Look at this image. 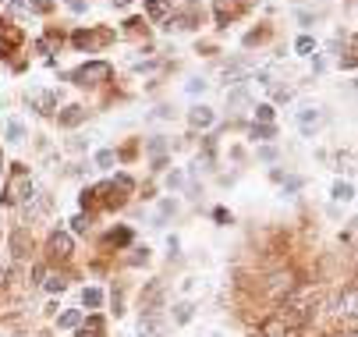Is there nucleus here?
<instances>
[{
    "label": "nucleus",
    "mask_w": 358,
    "mask_h": 337,
    "mask_svg": "<svg viewBox=\"0 0 358 337\" xmlns=\"http://www.w3.org/2000/svg\"><path fill=\"white\" fill-rule=\"evenodd\" d=\"M32 192H36L32 171L22 167V164H15L11 174H8V181H4V206H22V203L32 196Z\"/></svg>",
    "instance_id": "obj_1"
},
{
    "label": "nucleus",
    "mask_w": 358,
    "mask_h": 337,
    "mask_svg": "<svg viewBox=\"0 0 358 337\" xmlns=\"http://www.w3.org/2000/svg\"><path fill=\"white\" fill-rule=\"evenodd\" d=\"M71 224H75V234H85L89 231V217H75Z\"/></svg>",
    "instance_id": "obj_28"
},
{
    "label": "nucleus",
    "mask_w": 358,
    "mask_h": 337,
    "mask_svg": "<svg viewBox=\"0 0 358 337\" xmlns=\"http://www.w3.org/2000/svg\"><path fill=\"white\" fill-rule=\"evenodd\" d=\"M259 157H263L266 164H273V160H277V150H273V146H263V150H259Z\"/></svg>",
    "instance_id": "obj_29"
},
{
    "label": "nucleus",
    "mask_w": 358,
    "mask_h": 337,
    "mask_svg": "<svg viewBox=\"0 0 358 337\" xmlns=\"http://www.w3.org/2000/svg\"><path fill=\"white\" fill-rule=\"evenodd\" d=\"M75 337H103V320H99V316H92Z\"/></svg>",
    "instance_id": "obj_17"
},
{
    "label": "nucleus",
    "mask_w": 358,
    "mask_h": 337,
    "mask_svg": "<svg viewBox=\"0 0 358 337\" xmlns=\"http://www.w3.org/2000/svg\"><path fill=\"white\" fill-rule=\"evenodd\" d=\"M25 4H29L32 11H39V15H46V11H50V0H25Z\"/></svg>",
    "instance_id": "obj_27"
},
{
    "label": "nucleus",
    "mask_w": 358,
    "mask_h": 337,
    "mask_svg": "<svg viewBox=\"0 0 358 337\" xmlns=\"http://www.w3.org/2000/svg\"><path fill=\"white\" fill-rule=\"evenodd\" d=\"M110 4H114V8H128V4H131V0H110Z\"/></svg>",
    "instance_id": "obj_33"
},
{
    "label": "nucleus",
    "mask_w": 358,
    "mask_h": 337,
    "mask_svg": "<svg viewBox=\"0 0 358 337\" xmlns=\"http://www.w3.org/2000/svg\"><path fill=\"white\" fill-rule=\"evenodd\" d=\"M195 316V306L192 302H181V306H174V323H188Z\"/></svg>",
    "instance_id": "obj_19"
},
{
    "label": "nucleus",
    "mask_w": 358,
    "mask_h": 337,
    "mask_svg": "<svg viewBox=\"0 0 358 337\" xmlns=\"http://www.w3.org/2000/svg\"><path fill=\"white\" fill-rule=\"evenodd\" d=\"M68 8H71V11H75V15H82V11H85V8H89V4H85V0H71V4H68Z\"/></svg>",
    "instance_id": "obj_32"
},
{
    "label": "nucleus",
    "mask_w": 358,
    "mask_h": 337,
    "mask_svg": "<svg viewBox=\"0 0 358 337\" xmlns=\"http://www.w3.org/2000/svg\"><path fill=\"white\" fill-rule=\"evenodd\" d=\"M206 85H210V82H202V78H188V85H185V92H192V96H199V92H206Z\"/></svg>",
    "instance_id": "obj_26"
},
{
    "label": "nucleus",
    "mask_w": 358,
    "mask_h": 337,
    "mask_svg": "<svg viewBox=\"0 0 358 337\" xmlns=\"http://www.w3.org/2000/svg\"><path fill=\"white\" fill-rule=\"evenodd\" d=\"M43 284H46V292H50V295H57V292H64V287H68L64 277H46Z\"/></svg>",
    "instance_id": "obj_23"
},
{
    "label": "nucleus",
    "mask_w": 358,
    "mask_h": 337,
    "mask_svg": "<svg viewBox=\"0 0 358 337\" xmlns=\"http://www.w3.org/2000/svg\"><path fill=\"white\" fill-rule=\"evenodd\" d=\"M29 103H32V110H39V114H54L57 110V96L50 92V89H29Z\"/></svg>",
    "instance_id": "obj_3"
},
{
    "label": "nucleus",
    "mask_w": 358,
    "mask_h": 337,
    "mask_svg": "<svg viewBox=\"0 0 358 337\" xmlns=\"http://www.w3.org/2000/svg\"><path fill=\"white\" fill-rule=\"evenodd\" d=\"M294 50H298V54H301V57H309V54H313V50H316V39H309V36H301V39H298V43H294Z\"/></svg>",
    "instance_id": "obj_22"
},
{
    "label": "nucleus",
    "mask_w": 358,
    "mask_h": 337,
    "mask_svg": "<svg viewBox=\"0 0 358 337\" xmlns=\"http://www.w3.org/2000/svg\"><path fill=\"white\" fill-rule=\"evenodd\" d=\"M18 46H22V32L15 25L0 29V54H11V50H18Z\"/></svg>",
    "instance_id": "obj_9"
},
{
    "label": "nucleus",
    "mask_w": 358,
    "mask_h": 337,
    "mask_svg": "<svg viewBox=\"0 0 358 337\" xmlns=\"http://www.w3.org/2000/svg\"><path fill=\"white\" fill-rule=\"evenodd\" d=\"M114 164H117L114 150H99V153H96V167H99V171H110Z\"/></svg>",
    "instance_id": "obj_18"
},
{
    "label": "nucleus",
    "mask_w": 358,
    "mask_h": 337,
    "mask_svg": "<svg viewBox=\"0 0 358 337\" xmlns=\"http://www.w3.org/2000/svg\"><path fill=\"white\" fill-rule=\"evenodd\" d=\"M334 199L337 203H351L355 199V181H334Z\"/></svg>",
    "instance_id": "obj_14"
},
{
    "label": "nucleus",
    "mask_w": 358,
    "mask_h": 337,
    "mask_svg": "<svg viewBox=\"0 0 358 337\" xmlns=\"http://www.w3.org/2000/svg\"><path fill=\"white\" fill-rule=\"evenodd\" d=\"M199 22H202V11H199V8H188V11H178V15L167 22V29H171V32H174V29H178V32H192Z\"/></svg>",
    "instance_id": "obj_5"
},
{
    "label": "nucleus",
    "mask_w": 358,
    "mask_h": 337,
    "mask_svg": "<svg viewBox=\"0 0 358 337\" xmlns=\"http://www.w3.org/2000/svg\"><path fill=\"white\" fill-rule=\"evenodd\" d=\"M294 18H298V22H301V25H305V29H309V25H313V15H309V11H298V15H294Z\"/></svg>",
    "instance_id": "obj_31"
},
{
    "label": "nucleus",
    "mask_w": 358,
    "mask_h": 337,
    "mask_svg": "<svg viewBox=\"0 0 358 337\" xmlns=\"http://www.w3.org/2000/svg\"><path fill=\"white\" fill-rule=\"evenodd\" d=\"M213 337H217V334H213Z\"/></svg>",
    "instance_id": "obj_34"
},
{
    "label": "nucleus",
    "mask_w": 358,
    "mask_h": 337,
    "mask_svg": "<svg viewBox=\"0 0 358 337\" xmlns=\"http://www.w3.org/2000/svg\"><path fill=\"white\" fill-rule=\"evenodd\" d=\"M188 124L206 131V128H213V124H217V110H213L210 103H195V107L188 110Z\"/></svg>",
    "instance_id": "obj_4"
},
{
    "label": "nucleus",
    "mask_w": 358,
    "mask_h": 337,
    "mask_svg": "<svg viewBox=\"0 0 358 337\" xmlns=\"http://www.w3.org/2000/svg\"><path fill=\"white\" fill-rule=\"evenodd\" d=\"M82 306L85 309H99V306H103V292H99V287H85V292H82Z\"/></svg>",
    "instance_id": "obj_16"
},
{
    "label": "nucleus",
    "mask_w": 358,
    "mask_h": 337,
    "mask_svg": "<svg viewBox=\"0 0 358 337\" xmlns=\"http://www.w3.org/2000/svg\"><path fill=\"white\" fill-rule=\"evenodd\" d=\"M25 121H18V117H8V124H4V138L11 142V146H18V142H25Z\"/></svg>",
    "instance_id": "obj_11"
},
{
    "label": "nucleus",
    "mask_w": 358,
    "mask_h": 337,
    "mask_svg": "<svg viewBox=\"0 0 358 337\" xmlns=\"http://www.w3.org/2000/svg\"><path fill=\"white\" fill-rule=\"evenodd\" d=\"M273 135H277L273 124H255V128H252V138H273Z\"/></svg>",
    "instance_id": "obj_25"
},
{
    "label": "nucleus",
    "mask_w": 358,
    "mask_h": 337,
    "mask_svg": "<svg viewBox=\"0 0 358 337\" xmlns=\"http://www.w3.org/2000/svg\"><path fill=\"white\" fill-rule=\"evenodd\" d=\"M71 234H64V231H57L54 238H50V256H61V259H68L71 256Z\"/></svg>",
    "instance_id": "obj_10"
},
{
    "label": "nucleus",
    "mask_w": 358,
    "mask_h": 337,
    "mask_svg": "<svg viewBox=\"0 0 358 337\" xmlns=\"http://www.w3.org/2000/svg\"><path fill=\"white\" fill-rule=\"evenodd\" d=\"M227 107L238 110V107H248V89L238 85V89H227Z\"/></svg>",
    "instance_id": "obj_13"
},
{
    "label": "nucleus",
    "mask_w": 358,
    "mask_h": 337,
    "mask_svg": "<svg viewBox=\"0 0 358 337\" xmlns=\"http://www.w3.org/2000/svg\"><path fill=\"white\" fill-rule=\"evenodd\" d=\"M138 337H167V323L157 313H145L138 320Z\"/></svg>",
    "instance_id": "obj_6"
},
{
    "label": "nucleus",
    "mask_w": 358,
    "mask_h": 337,
    "mask_svg": "<svg viewBox=\"0 0 358 337\" xmlns=\"http://www.w3.org/2000/svg\"><path fill=\"white\" fill-rule=\"evenodd\" d=\"M255 124H273V107H270V103L255 107Z\"/></svg>",
    "instance_id": "obj_20"
},
{
    "label": "nucleus",
    "mask_w": 358,
    "mask_h": 337,
    "mask_svg": "<svg viewBox=\"0 0 358 337\" xmlns=\"http://www.w3.org/2000/svg\"><path fill=\"white\" fill-rule=\"evenodd\" d=\"M320 121H323V110H320V107H301V110H298V128H301L305 135H313V131L320 128Z\"/></svg>",
    "instance_id": "obj_7"
},
{
    "label": "nucleus",
    "mask_w": 358,
    "mask_h": 337,
    "mask_svg": "<svg viewBox=\"0 0 358 337\" xmlns=\"http://www.w3.org/2000/svg\"><path fill=\"white\" fill-rule=\"evenodd\" d=\"M110 75H114V68L107 61H89V64H82V68L71 71V82L82 85V89H89V85H103Z\"/></svg>",
    "instance_id": "obj_2"
},
{
    "label": "nucleus",
    "mask_w": 358,
    "mask_h": 337,
    "mask_svg": "<svg viewBox=\"0 0 358 337\" xmlns=\"http://www.w3.org/2000/svg\"><path fill=\"white\" fill-rule=\"evenodd\" d=\"M85 117H89V110H85V107H78V103H71V107H64V110L57 114L61 128H78Z\"/></svg>",
    "instance_id": "obj_8"
},
{
    "label": "nucleus",
    "mask_w": 358,
    "mask_h": 337,
    "mask_svg": "<svg viewBox=\"0 0 358 337\" xmlns=\"http://www.w3.org/2000/svg\"><path fill=\"white\" fill-rule=\"evenodd\" d=\"M78 320H82V316H78V309H68V313H61V320H57V323H61L64 330H71V327H78Z\"/></svg>",
    "instance_id": "obj_24"
},
{
    "label": "nucleus",
    "mask_w": 358,
    "mask_h": 337,
    "mask_svg": "<svg viewBox=\"0 0 358 337\" xmlns=\"http://www.w3.org/2000/svg\"><path fill=\"white\" fill-rule=\"evenodd\" d=\"M107 242H110V245H128V242H131V231H128V227L110 231V234H107Z\"/></svg>",
    "instance_id": "obj_21"
},
{
    "label": "nucleus",
    "mask_w": 358,
    "mask_h": 337,
    "mask_svg": "<svg viewBox=\"0 0 358 337\" xmlns=\"http://www.w3.org/2000/svg\"><path fill=\"white\" fill-rule=\"evenodd\" d=\"M301 188V178H291V181H284V196H287V192H298Z\"/></svg>",
    "instance_id": "obj_30"
},
{
    "label": "nucleus",
    "mask_w": 358,
    "mask_h": 337,
    "mask_svg": "<svg viewBox=\"0 0 358 337\" xmlns=\"http://www.w3.org/2000/svg\"><path fill=\"white\" fill-rule=\"evenodd\" d=\"M103 39H107L103 32H85V29H82V32H75V46H82V50H85V46H96V43H103Z\"/></svg>",
    "instance_id": "obj_15"
},
{
    "label": "nucleus",
    "mask_w": 358,
    "mask_h": 337,
    "mask_svg": "<svg viewBox=\"0 0 358 337\" xmlns=\"http://www.w3.org/2000/svg\"><path fill=\"white\" fill-rule=\"evenodd\" d=\"M145 11L152 22H164L171 15V0H145Z\"/></svg>",
    "instance_id": "obj_12"
}]
</instances>
